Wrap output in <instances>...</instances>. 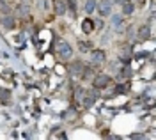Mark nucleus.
I'll return each mask as SVG.
<instances>
[{"instance_id": "obj_2", "label": "nucleus", "mask_w": 156, "mask_h": 140, "mask_svg": "<svg viewBox=\"0 0 156 140\" xmlns=\"http://www.w3.org/2000/svg\"><path fill=\"white\" fill-rule=\"evenodd\" d=\"M110 82H112V78L108 76V75H96L94 78H92V87L96 90H103V89H107L108 85H110Z\"/></svg>"}, {"instance_id": "obj_10", "label": "nucleus", "mask_w": 156, "mask_h": 140, "mask_svg": "<svg viewBox=\"0 0 156 140\" xmlns=\"http://www.w3.org/2000/svg\"><path fill=\"white\" fill-rule=\"evenodd\" d=\"M2 25L5 27V29H14L16 27V16H9V14H5V16H2Z\"/></svg>"}, {"instance_id": "obj_11", "label": "nucleus", "mask_w": 156, "mask_h": 140, "mask_svg": "<svg viewBox=\"0 0 156 140\" xmlns=\"http://www.w3.org/2000/svg\"><path fill=\"white\" fill-rule=\"evenodd\" d=\"M121 5H122V16H131L133 14V11H135V4L133 2H124Z\"/></svg>"}, {"instance_id": "obj_5", "label": "nucleus", "mask_w": 156, "mask_h": 140, "mask_svg": "<svg viewBox=\"0 0 156 140\" xmlns=\"http://www.w3.org/2000/svg\"><path fill=\"white\" fill-rule=\"evenodd\" d=\"M96 9L99 16H110L112 14V0H101L96 4Z\"/></svg>"}, {"instance_id": "obj_4", "label": "nucleus", "mask_w": 156, "mask_h": 140, "mask_svg": "<svg viewBox=\"0 0 156 140\" xmlns=\"http://www.w3.org/2000/svg\"><path fill=\"white\" fill-rule=\"evenodd\" d=\"M82 105H83V108H92V105L96 103V90H85L83 92V96H82Z\"/></svg>"}, {"instance_id": "obj_21", "label": "nucleus", "mask_w": 156, "mask_h": 140, "mask_svg": "<svg viewBox=\"0 0 156 140\" xmlns=\"http://www.w3.org/2000/svg\"><path fill=\"white\" fill-rule=\"evenodd\" d=\"M131 138H144V135H136L135 133V135H131Z\"/></svg>"}, {"instance_id": "obj_20", "label": "nucleus", "mask_w": 156, "mask_h": 140, "mask_svg": "<svg viewBox=\"0 0 156 140\" xmlns=\"http://www.w3.org/2000/svg\"><path fill=\"white\" fill-rule=\"evenodd\" d=\"M68 9H71L73 14H75V9H76V2L75 0H68Z\"/></svg>"}, {"instance_id": "obj_19", "label": "nucleus", "mask_w": 156, "mask_h": 140, "mask_svg": "<svg viewBox=\"0 0 156 140\" xmlns=\"http://www.w3.org/2000/svg\"><path fill=\"white\" fill-rule=\"evenodd\" d=\"M0 11L2 12H5V14H9V11H11V7L5 4V2H0Z\"/></svg>"}, {"instance_id": "obj_22", "label": "nucleus", "mask_w": 156, "mask_h": 140, "mask_svg": "<svg viewBox=\"0 0 156 140\" xmlns=\"http://www.w3.org/2000/svg\"><path fill=\"white\" fill-rule=\"evenodd\" d=\"M20 2H21V4H27V5H30V2H32V0H20Z\"/></svg>"}, {"instance_id": "obj_9", "label": "nucleus", "mask_w": 156, "mask_h": 140, "mask_svg": "<svg viewBox=\"0 0 156 140\" xmlns=\"http://www.w3.org/2000/svg\"><path fill=\"white\" fill-rule=\"evenodd\" d=\"M136 37H138V41H147L151 37V29H149L147 25H142V27L138 29V32H136Z\"/></svg>"}, {"instance_id": "obj_16", "label": "nucleus", "mask_w": 156, "mask_h": 140, "mask_svg": "<svg viewBox=\"0 0 156 140\" xmlns=\"http://www.w3.org/2000/svg\"><path fill=\"white\" fill-rule=\"evenodd\" d=\"M112 25L119 29V27L122 25V16H117V14H115V16H112Z\"/></svg>"}, {"instance_id": "obj_8", "label": "nucleus", "mask_w": 156, "mask_h": 140, "mask_svg": "<svg viewBox=\"0 0 156 140\" xmlns=\"http://www.w3.org/2000/svg\"><path fill=\"white\" fill-rule=\"evenodd\" d=\"M83 64L80 62V60H75L73 64H71V68H69V73H71V76H80L82 75V71H83Z\"/></svg>"}, {"instance_id": "obj_15", "label": "nucleus", "mask_w": 156, "mask_h": 140, "mask_svg": "<svg viewBox=\"0 0 156 140\" xmlns=\"http://www.w3.org/2000/svg\"><path fill=\"white\" fill-rule=\"evenodd\" d=\"M0 100H2V103H9L11 101L9 90H0Z\"/></svg>"}, {"instance_id": "obj_17", "label": "nucleus", "mask_w": 156, "mask_h": 140, "mask_svg": "<svg viewBox=\"0 0 156 140\" xmlns=\"http://www.w3.org/2000/svg\"><path fill=\"white\" fill-rule=\"evenodd\" d=\"M131 76V69H129V66H124V69L121 71V78H129Z\"/></svg>"}, {"instance_id": "obj_13", "label": "nucleus", "mask_w": 156, "mask_h": 140, "mask_svg": "<svg viewBox=\"0 0 156 140\" xmlns=\"http://www.w3.org/2000/svg\"><path fill=\"white\" fill-rule=\"evenodd\" d=\"M82 30L85 32V34H90V32H94V21L92 20H83L82 21Z\"/></svg>"}, {"instance_id": "obj_18", "label": "nucleus", "mask_w": 156, "mask_h": 140, "mask_svg": "<svg viewBox=\"0 0 156 140\" xmlns=\"http://www.w3.org/2000/svg\"><path fill=\"white\" fill-rule=\"evenodd\" d=\"M37 9L39 11H46L48 9V0H39L37 2Z\"/></svg>"}, {"instance_id": "obj_6", "label": "nucleus", "mask_w": 156, "mask_h": 140, "mask_svg": "<svg viewBox=\"0 0 156 140\" xmlns=\"http://www.w3.org/2000/svg\"><path fill=\"white\" fill-rule=\"evenodd\" d=\"M51 5H53V11L57 16H64L68 12V0H53Z\"/></svg>"}, {"instance_id": "obj_12", "label": "nucleus", "mask_w": 156, "mask_h": 140, "mask_svg": "<svg viewBox=\"0 0 156 140\" xmlns=\"http://www.w3.org/2000/svg\"><path fill=\"white\" fill-rule=\"evenodd\" d=\"M96 0H85L83 2V11L87 12V14H92L94 11H96Z\"/></svg>"}, {"instance_id": "obj_7", "label": "nucleus", "mask_w": 156, "mask_h": 140, "mask_svg": "<svg viewBox=\"0 0 156 140\" xmlns=\"http://www.w3.org/2000/svg\"><path fill=\"white\" fill-rule=\"evenodd\" d=\"M14 12H16L18 18H27V16H30V5L20 2L18 5H16V9H14Z\"/></svg>"}, {"instance_id": "obj_1", "label": "nucleus", "mask_w": 156, "mask_h": 140, "mask_svg": "<svg viewBox=\"0 0 156 140\" xmlns=\"http://www.w3.org/2000/svg\"><path fill=\"white\" fill-rule=\"evenodd\" d=\"M57 55L60 60H69L73 57V48L68 41H58L57 43Z\"/></svg>"}, {"instance_id": "obj_14", "label": "nucleus", "mask_w": 156, "mask_h": 140, "mask_svg": "<svg viewBox=\"0 0 156 140\" xmlns=\"http://www.w3.org/2000/svg\"><path fill=\"white\" fill-rule=\"evenodd\" d=\"M78 50L82 51V53L90 51L92 50V43H90V41H78Z\"/></svg>"}, {"instance_id": "obj_3", "label": "nucleus", "mask_w": 156, "mask_h": 140, "mask_svg": "<svg viewBox=\"0 0 156 140\" xmlns=\"http://www.w3.org/2000/svg\"><path fill=\"white\" fill-rule=\"evenodd\" d=\"M107 59V51L105 50H90V64L92 66H101Z\"/></svg>"}]
</instances>
